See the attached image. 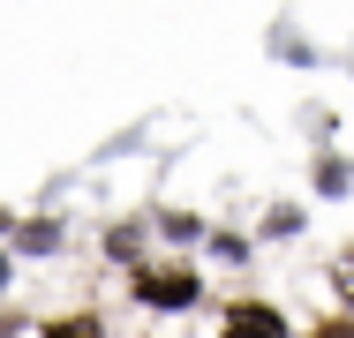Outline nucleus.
Here are the masks:
<instances>
[{"label":"nucleus","instance_id":"nucleus-1","mask_svg":"<svg viewBox=\"0 0 354 338\" xmlns=\"http://www.w3.org/2000/svg\"><path fill=\"white\" fill-rule=\"evenodd\" d=\"M196 293H204V278L189 264H143L136 270V301L143 308H189Z\"/></svg>","mask_w":354,"mask_h":338},{"label":"nucleus","instance_id":"nucleus-2","mask_svg":"<svg viewBox=\"0 0 354 338\" xmlns=\"http://www.w3.org/2000/svg\"><path fill=\"white\" fill-rule=\"evenodd\" d=\"M218 338H286V316L272 308V301H234Z\"/></svg>","mask_w":354,"mask_h":338},{"label":"nucleus","instance_id":"nucleus-3","mask_svg":"<svg viewBox=\"0 0 354 338\" xmlns=\"http://www.w3.org/2000/svg\"><path fill=\"white\" fill-rule=\"evenodd\" d=\"M46 338H106V331H98V316H61V324H46Z\"/></svg>","mask_w":354,"mask_h":338},{"label":"nucleus","instance_id":"nucleus-4","mask_svg":"<svg viewBox=\"0 0 354 338\" xmlns=\"http://www.w3.org/2000/svg\"><path fill=\"white\" fill-rule=\"evenodd\" d=\"M158 226H166V233H174V241H196V233H204V226H196V218H189V210H174V218H158Z\"/></svg>","mask_w":354,"mask_h":338},{"label":"nucleus","instance_id":"nucleus-5","mask_svg":"<svg viewBox=\"0 0 354 338\" xmlns=\"http://www.w3.org/2000/svg\"><path fill=\"white\" fill-rule=\"evenodd\" d=\"M317 338H354V324H347V316H332V324H317Z\"/></svg>","mask_w":354,"mask_h":338},{"label":"nucleus","instance_id":"nucleus-6","mask_svg":"<svg viewBox=\"0 0 354 338\" xmlns=\"http://www.w3.org/2000/svg\"><path fill=\"white\" fill-rule=\"evenodd\" d=\"M339 293H347V301H354V256H347V264H339Z\"/></svg>","mask_w":354,"mask_h":338}]
</instances>
